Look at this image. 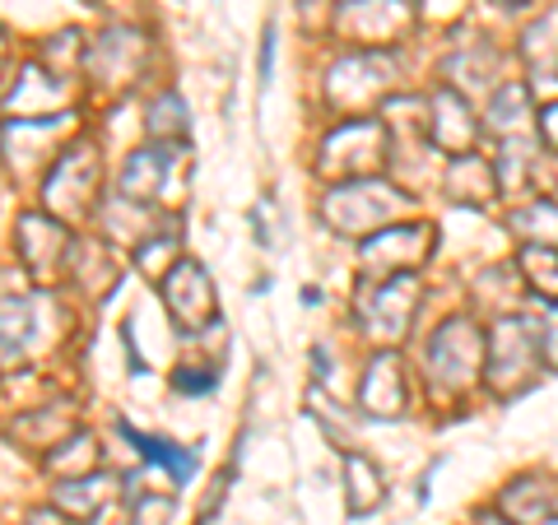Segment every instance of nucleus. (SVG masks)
Segmentation results:
<instances>
[{"label":"nucleus","mask_w":558,"mask_h":525,"mask_svg":"<svg viewBox=\"0 0 558 525\" xmlns=\"http://www.w3.org/2000/svg\"><path fill=\"white\" fill-rule=\"evenodd\" d=\"M145 65V38L131 28H112L89 47V70L102 84H126Z\"/></svg>","instance_id":"obj_15"},{"label":"nucleus","mask_w":558,"mask_h":525,"mask_svg":"<svg viewBox=\"0 0 558 525\" xmlns=\"http://www.w3.org/2000/svg\"><path fill=\"white\" fill-rule=\"evenodd\" d=\"M521 274L539 293V303H558V247H526L521 252Z\"/></svg>","instance_id":"obj_22"},{"label":"nucleus","mask_w":558,"mask_h":525,"mask_svg":"<svg viewBox=\"0 0 558 525\" xmlns=\"http://www.w3.org/2000/svg\"><path fill=\"white\" fill-rule=\"evenodd\" d=\"M149 135L159 139V145H182L186 139V108L178 94H163L149 108Z\"/></svg>","instance_id":"obj_25"},{"label":"nucleus","mask_w":558,"mask_h":525,"mask_svg":"<svg viewBox=\"0 0 558 525\" xmlns=\"http://www.w3.org/2000/svg\"><path fill=\"white\" fill-rule=\"evenodd\" d=\"M344 488H349V512L354 516H368L381 506V469L368 456H349L344 461Z\"/></svg>","instance_id":"obj_20"},{"label":"nucleus","mask_w":558,"mask_h":525,"mask_svg":"<svg viewBox=\"0 0 558 525\" xmlns=\"http://www.w3.org/2000/svg\"><path fill=\"white\" fill-rule=\"evenodd\" d=\"M488 340L480 335V326L470 317H451L433 330V340L424 349V373L433 377V387L447 395H461L475 387V377L484 373Z\"/></svg>","instance_id":"obj_3"},{"label":"nucleus","mask_w":558,"mask_h":525,"mask_svg":"<svg viewBox=\"0 0 558 525\" xmlns=\"http://www.w3.org/2000/svg\"><path fill=\"white\" fill-rule=\"evenodd\" d=\"M70 252V229L51 215H24L20 219V256L33 274L57 270Z\"/></svg>","instance_id":"obj_14"},{"label":"nucleus","mask_w":558,"mask_h":525,"mask_svg":"<svg viewBox=\"0 0 558 525\" xmlns=\"http://www.w3.org/2000/svg\"><path fill=\"white\" fill-rule=\"evenodd\" d=\"M512 229L531 237V247H558V200H539L512 215Z\"/></svg>","instance_id":"obj_23"},{"label":"nucleus","mask_w":558,"mask_h":525,"mask_svg":"<svg viewBox=\"0 0 558 525\" xmlns=\"http://www.w3.org/2000/svg\"><path fill=\"white\" fill-rule=\"evenodd\" d=\"M424 126H428V145L451 154V159L470 154V145H475V135H480V121L470 112L465 94H457V89H438L424 102Z\"/></svg>","instance_id":"obj_11"},{"label":"nucleus","mask_w":558,"mask_h":525,"mask_svg":"<svg viewBox=\"0 0 558 525\" xmlns=\"http://www.w3.org/2000/svg\"><path fill=\"white\" fill-rule=\"evenodd\" d=\"M535 335H539V358H545L549 373H558V303H545V317H539Z\"/></svg>","instance_id":"obj_27"},{"label":"nucleus","mask_w":558,"mask_h":525,"mask_svg":"<svg viewBox=\"0 0 558 525\" xmlns=\"http://www.w3.org/2000/svg\"><path fill=\"white\" fill-rule=\"evenodd\" d=\"M498 512L517 525H554L558 521V488L549 479H517L508 493L498 498Z\"/></svg>","instance_id":"obj_17"},{"label":"nucleus","mask_w":558,"mask_h":525,"mask_svg":"<svg viewBox=\"0 0 558 525\" xmlns=\"http://www.w3.org/2000/svg\"><path fill=\"white\" fill-rule=\"evenodd\" d=\"M410 205V196H400V186L381 178H354L340 182L322 196V219L344 237H373L381 229H391V219Z\"/></svg>","instance_id":"obj_1"},{"label":"nucleus","mask_w":558,"mask_h":525,"mask_svg":"<svg viewBox=\"0 0 558 525\" xmlns=\"http://www.w3.org/2000/svg\"><path fill=\"white\" fill-rule=\"evenodd\" d=\"M405 367H400L396 354H377L368 363V377H363V387H359V405L368 418H400L405 414Z\"/></svg>","instance_id":"obj_13"},{"label":"nucleus","mask_w":558,"mask_h":525,"mask_svg":"<svg viewBox=\"0 0 558 525\" xmlns=\"http://www.w3.org/2000/svg\"><path fill=\"white\" fill-rule=\"evenodd\" d=\"M447 191L465 205H488L494 191H502L498 168L488 159H480V154H461V159H451V168H447Z\"/></svg>","instance_id":"obj_19"},{"label":"nucleus","mask_w":558,"mask_h":525,"mask_svg":"<svg viewBox=\"0 0 558 525\" xmlns=\"http://www.w3.org/2000/svg\"><path fill=\"white\" fill-rule=\"evenodd\" d=\"M163 303H168V317L178 321V330H201L215 317V284H209V274L196 260H178L163 279Z\"/></svg>","instance_id":"obj_12"},{"label":"nucleus","mask_w":558,"mask_h":525,"mask_svg":"<svg viewBox=\"0 0 558 525\" xmlns=\"http://www.w3.org/2000/svg\"><path fill=\"white\" fill-rule=\"evenodd\" d=\"M410 24H414V10L405 0H344L336 14V28L354 42V51L391 47L396 38H405Z\"/></svg>","instance_id":"obj_9"},{"label":"nucleus","mask_w":558,"mask_h":525,"mask_svg":"<svg viewBox=\"0 0 558 525\" xmlns=\"http://www.w3.org/2000/svg\"><path fill=\"white\" fill-rule=\"evenodd\" d=\"M270 65H275V28H266V42H260V84H270Z\"/></svg>","instance_id":"obj_30"},{"label":"nucleus","mask_w":558,"mask_h":525,"mask_svg":"<svg viewBox=\"0 0 558 525\" xmlns=\"http://www.w3.org/2000/svg\"><path fill=\"white\" fill-rule=\"evenodd\" d=\"M172 387L186 391V395H196V391H215V377H209V373H178V377H172Z\"/></svg>","instance_id":"obj_29"},{"label":"nucleus","mask_w":558,"mask_h":525,"mask_svg":"<svg viewBox=\"0 0 558 525\" xmlns=\"http://www.w3.org/2000/svg\"><path fill=\"white\" fill-rule=\"evenodd\" d=\"M24 525H65V516L57 512V506H51V512H33Z\"/></svg>","instance_id":"obj_31"},{"label":"nucleus","mask_w":558,"mask_h":525,"mask_svg":"<svg viewBox=\"0 0 558 525\" xmlns=\"http://www.w3.org/2000/svg\"><path fill=\"white\" fill-rule=\"evenodd\" d=\"M33 335V297H0V349L20 354Z\"/></svg>","instance_id":"obj_24"},{"label":"nucleus","mask_w":558,"mask_h":525,"mask_svg":"<svg viewBox=\"0 0 558 525\" xmlns=\"http://www.w3.org/2000/svg\"><path fill=\"white\" fill-rule=\"evenodd\" d=\"M168 521H172V498L168 493H135L131 525H168Z\"/></svg>","instance_id":"obj_26"},{"label":"nucleus","mask_w":558,"mask_h":525,"mask_svg":"<svg viewBox=\"0 0 558 525\" xmlns=\"http://www.w3.org/2000/svg\"><path fill=\"white\" fill-rule=\"evenodd\" d=\"M391 94V61L381 57V51H354V57H344L330 65L326 75V102L340 112H363L381 102Z\"/></svg>","instance_id":"obj_7"},{"label":"nucleus","mask_w":558,"mask_h":525,"mask_svg":"<svg viewBox=\"0 0 558 525\" xmlns=\"http://www.w3.org/2000/svg\"><path fill=\"white\" fill-rule=\"evenodd\" d=\"M521 5H531V0H508V10H521Z\"/></svg>","instance_id":"obj_33"},{"label":"nucleus","mask_w":558,"mask_h":525,"mask_svg":"<svg viewBox=\"0 0 558 525\" xmlns=\"http://www.w3.org/2000/svg\"><path fill=\"white\" fill-rule=\"evenodd\" d=\"M121 437H126L131 447H140V456H145L149 465L172 469V484H186V479H191V469H196V456H186L182 447L163 442V437H145V432L131 428V424H121Z\"/></svg>","instance_id":"obj_21"},{"label":"nucleus","mask_w":558,"mask_h":525,"mask_svg":"<svg viewBox=\"0 0 558 525\" xmlns=\"http://www.w3.org/2000/svg\"><path fill=\"white\" fill-rule=\"evenodd\" d=\"M480 525H517V521H508L502 512H480Z\"/></svg>","instance_id":"obj_32"},{"label":"nucleus","mask_w":558,"mask_h":525,"mask_svg":"<svg viewBox=\"0 0 558 525\" xmlns=\"http://www.w3.org/2000/svg\"><path fill=\"white\" fill-rule=\"evenodd\" d=\"M433 256V223H396L373 237H363V279L418 274Z\"/></svg>","instance_id":"obj_8"},{"label":"nucleus","mask_w":558,"mask_h":525,"mask_svg":"<svg viewBox=\"0 0 558 525\" xmlns=\"http://www.w3.org/2000/svg\"><path fill=\"white\" fill-rule=\"evenodd\" d=\"M172 168H186V145H145L135 149L126 168H121V200H154V196H168V182H172Z\"/></svg>","instance_id":"obj_10"},{"label":"nucleus","mask_w":558,"mask_h":525,"mask_svg":"<svg viewBox=\"0 0 558 525\" xmlns=\"http://www.w3.org/2000/svg\"><path fill=\"white\" fill-rule=\"evenodd\" d=\"M539 139L558 154V102H545V112H539Z\"/></svg>","instance_id":"obj_28"},{"label":"nucleus","mask_w":558,"mask_h":525,"mask_svg":"<svg viewBox=\"0 0 558 525\" xmlns=\"http://www.w3.org/2000/svg\"><path fill=\"white\" fill-rule=\"evenodd\" d=\"M387 154H391L387 126H381V121H368V117H354V121H344L340 131L326 135L317 172H322V178H344V182L373 178Z\"/></svg>","instance_id":"obj_4"},{"label":"nucleus","mask_w":558,"mask_h":525,"mask_svg":"<svg viewBox=\"0 0 558 525\" xmlns=\"http://www.w3.org/2000/svg\"><path fill=\"white\" fill-rule=\"evenodd\" d=\"M414 297H418V274H391V279L368 284L354 307L363 335L373 344H396L414 321Z\"/></svg>","instance_id":"obj_6"},{"label":"nucleus","mask_w":558,"mask_h":525,"mask_svg":"<svg viewBox=\"0 0 558 525\" xmlns=\"http://www.w3.org/2000/svg\"><path fill=\"white\" fill-rule=\"evenodd\" d=\"M43 200H47V215L61 219V223L89 219L94 205H98V149H89V145L65 149L47 172Z\"/></svg>","instance_id":"obj_5"},{"label":"nucleus","mask_w":558,"mask_h":525,"mask_svg":"<svg viewBox=\"0 0 558 525\" xmlns=\"http://www.w3.org/2000/svg\"><path fill=\"white\" fill-rule=\"evenodd\" d=\"M57 80L61 75H47L43 65H24L10 94V121H57V102H65Z\"/></svg>","instance_id":"obj_16"},{"label":"nucleus","mask_w":558,"mask_h":525,"mask_svg":"<svg viewBox=\"0 0 558 525\" xmlns=\"http://www.w3.org/2000/svg\"><path fill=\"white\" fill-rule=\"evenodd\" d=\"M488 387L498 400H517L526 395L539 373H545V358H539V335L526 317H502L488 335V358H484Z\"/></svg>","instance_id":"obj_2"},{"label":"nucleus","mask_w":558,"mask_h":525,"mask_svg":"<svg viewBox=\"0 0 558 525\" xmlns=\"http://www.w3.org/2000/svg\"><path fill=\"white\" fill-rule=\"evenodd\" d=\"M108 498H112V479L102 475V469H94V475H84V479H61L51 506H57L61 516H70V521H89V516H98L102 506H108Z\"/></svg>","instance_id":"obj_18"}]
</instances>
